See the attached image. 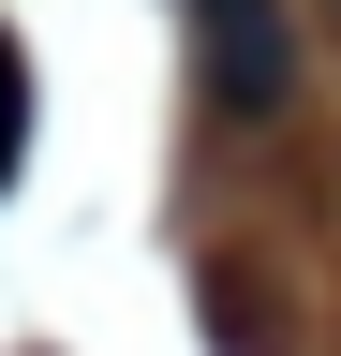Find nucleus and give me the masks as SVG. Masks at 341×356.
<instances>
[{
  "mask_svg": "<svg viewBox=\"0 0 341 356\" xmlns=\"http://www.w3.org/2000/svg\"><path fill=\"white\" fill-rule=\"evenodd\" d=\"M193 60H208V104H223V119H267L282 89H297L282 0H193Z\"/></svg>",
  "mask_w": 341,
  "mask_h": 356,
  "instance_id": "nucleus-1",
  "label": "nucleus"
},
{
  "mask_svg": "<svg viewBox=\"0 0 341 356\" xmlns=\"http://www.w3.org/2000/svg\"><path fill=\"white\" fill-rule=\"evenodd\" d=\"M30 163V60H15V30H0V178Z\"/></svg>",
  "mask_w": 341,
  "mask_h": 356,
  "instance_id": "nucleus-2",
  "label": "nucleus"
}]
</instances>
